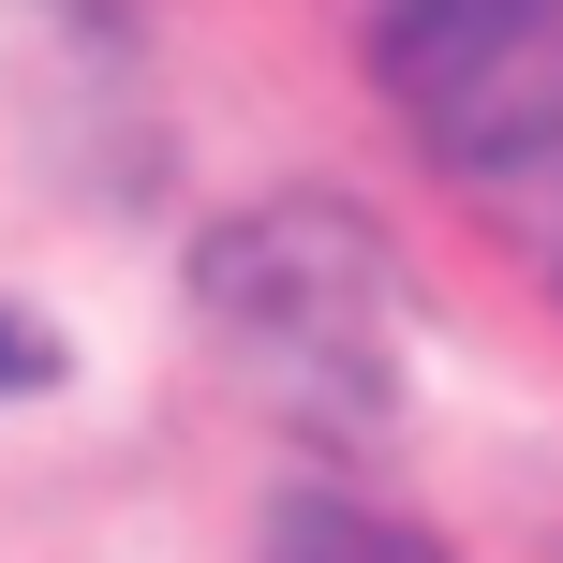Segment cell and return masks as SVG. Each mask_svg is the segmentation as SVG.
<instances>
[{
	"label": "cell",
	"instance_id": "obj_1",
	"mask_svg": "<svg viewBox=\"0 0 563 563\" xmlns=\"http://www.w3.org/2000/svg\"><path fill=\"white\" fill-rule=\"evenodd\" d=\"M371 59L416 148L534 267H563V0H371Z\"/></svg>",
	"mask_w": 563,
	"mask_h": 563
},
{
	"label": "cell",
	"instance_id": "obj_2",
	"mask_svg": "<svg viewBox=\"0 0 563 563\" xmlns=\"http://www.w3.org/2000/svg\"><path fill=\"white\" fill-rule=\"evenodd\" d=\"M208 311H223L238 371L311 430H371L400 400V297L341 208H267L208 253Z\"/></svg>",
	"mask_w": 563,
	"mask_h": 563
},
{
	"label": "cell",
	"instance_id": "obj_3",
	"mask_svg": "<svg viewBox=\"0 0 563 563\" xmlns=\"http://www.w3.org/2000/svg\"><path fill=\"white\" fill-rule=\"evenodd\" d=\"M267 563H430V549H416V534H386V519H356V505H297Z\"/></svg>",
	"mask_w": 563,
	"mask_h": 563
},
{
	"label": "cell",
	"instance_id": "obj_4",
	"mask_svg": "<svg viewBox=\"0 0 563 563\" xmlns=\"http://www.w3.org/2000/svg\"><path fill=\"white\" fill-rule=\"evenodd\" d=\"M0 386H59V341L30 327V311H0Z\"/></svg>",
	"mask_w": 563,
	"mask_h": 563
}]
</instances>
